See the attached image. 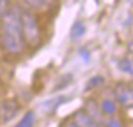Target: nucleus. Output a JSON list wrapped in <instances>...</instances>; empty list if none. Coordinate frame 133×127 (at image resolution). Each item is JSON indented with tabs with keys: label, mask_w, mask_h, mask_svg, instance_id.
Wrapping results in <instances>:
<instances>
[{
	"label": "nucleus",
	"mask_w": 133,
	"mask_h": 127,
	"mask_svg": "<svg viewBox=\"0 0 133 127\" xmlns=\"http://www.w3.org/2000/svg\"><path fill=\"white\" fill-rule=\"evenodd\" d=\"M22 10L12 7L2 17V43L3 47L12 54H20L24 52V39L22 33Z\"/></svg>",
	"instance_id": "1"
},
{
	"label": "nucleus",
	"mask_w": 133,
	"mask_h": 127,
	"mask_svg": "<svg viewBox=\"0 0 133 127\" xmlns=\"http://www.w3.org/2000/svg\"><path fill=\"white\" fill-rule=\"evenodd\" d=\"M20 20L24 43L29 44L30 47H36L42 40V30L36 15H33L30 10H22Z\"/></svg>",
	"instance_id": "2"
},
{
	"label": "nucleus",
	"mask_w": 133,
	"mask_h": 127,
	"mask_svg": "<svg viewBox=\"0 0 133 127\" xmlns=\"http://www.w3.org/2000/svg\"><path fill=\"white\" fill-rule=\"evenodd\" d=\"M116 98L123 106H133V87L127 84H119L116 87Z\"/></svg>",
	"instance_id": "3"
},
{
	"label": "nucleus",
	"mask_w": 133,
	"mask_h": 127,
	"mask_svg": "<svg viewBox=\"0 0 133 127\" xmlns=\"http://www.w3.org/2000/svg\"><path fill=\"white\" fill-rule=\"evenodd\" d=\"M19 110V104L16 100H4L0 104V117L3 121H9L16 116Z\"/></svg>",
	"instance_id": "4"
},
{
	"label": "nucleus",
	"mask_w": 133,
	"mask_h": 127,
	"mask_svg": "<svg viewBox=\"0 0 133 127\" xmlns=\"http://www.w3.org/2000/svg\"><path fill=\"white\" fill-rule=\"evenodd\" d=\"M73 121L76 123L77 127H100V124L92 117L87 111L79 110L73 114Z\"/></svg>",
	"instance_id": "5"
},
{
	"label": "nucleus",
	"mask_w": 133,
	"mask_h": 127,
	"mask_svg": "<svg viewBox=\"0 0 133 127\" xmlns=\"http://www.w3.org/2000/svg\"><path fill=\"white\" fill-rule=\"evenodd\" d=\"M84 33H86V26H84L83 22L79 20L70 29V37H72V40H79L80 37L84 36Z\"/></svg>",
	"instance_id": "6"
},
{
	"label": "nucleus",
	"mask_w": 133,
	"mask_h": 127,
	"mask_svg": "<svg viewBox=\"0 0 133 127\" xmlns=\"http://www.w3.org/2000/svg\"><path fill=\"white\" fill-rule=\"evenodd\" d=\"M116 110H117V107H116V103L113 100H109V98H106V100L102 101L100 104V111L103 113V114L106 116H113L116 113Z\"/></svg>",
	"instance_id": "7"
},
{
	"label": "nucleus",
	"mask_w": 133,
	"mask_h": 127,
	"mask_svg": "<svg viewBox=\"0 0 133 127\" xmlns=\"http://www.w3.org/2000/svg\"><path fill=\"white\" fill-rule=\"evenodd\" d=\"M35 121H36V116H35V111H27L26 114L22 117V120L16 124V127H33L35 126Z\"/></svg>",
	"instance_id": "8"
},
{
	"label": "nucleus",
	"mask_w": 133,
	"mask_h": 127,
	"mask_svg": "<svg viewBox=\"0 0 133 127\" xmlns=\"http://www.w3.org/2000/svg\"><path fill=\"white\" fill-rule=\"evenodd\" d=\"M24 2L32 9H44V7H49L55 0H24Z\"/></svg>",
	"instance_id": "9"
},
{
	"label": "nucleus",
	"mask_w": 133,
	"mask_h": 127,
	"mask_svg": "<svg viewBox=\"0 0 133 127\" xmlns=\"http://www.w3.org/2000/svg\"><path fill=\"white\" fill-rule=\"evenodd\" d=\"M119 69H120L123 73H126V74H133V64H132V61H130L129 59H123V60H120V63H119Z\"/></svg>",
	"instance_id": "10"
},
{
	"label": "nucleus",
	"mask_w": 133,
	"mask_h": 127,
	"mask_svg": "<svg viewBox=\"0 0 133 127\" xmlns=\"http://www.w3.org/2000/svg\"><path fill=\"white\" fill-rule=\"evenodd\" d=\"M103 83H104V79L102 77V76H95V77H92L89 81H87L86 90H90V89H93V87H99Z\"/></svg>",
	"instance_id": "11"
},
{
	"label": "nucleus",
	"mask_w": 133,
	"mask_h": 127,
	"mask_svg": "<svg viewBox=\"0 0 133 127\" xmlns=\"http://www.w3.org/2000/svg\"><path fill=\"white\" fill-rule=\"evenodd\" d=\"M10 9V2L9 0H0V19L3 17Z\"/></svg>",
	"instance_id": "12"
},
{
	"label": "nucleus",
	"mask_w": 133,
	"mask_h": 127,
	"mask_svg": "<svg viewBox=\"0 0 133 127\" xmlns=\"http://www.w3.org/2000/svg\"><path fill=\"white\" fill-rule=\"evenodd\" d=\"M106 127H124V126L116 118H110V120L106 121Z\"/></svg>",
	"instance_id": "13"
},
{
	"label": "nucleus",
	"mask_w": 133,
	"mask_h": 127,
	"mask_svg": "<svg viewBox=\"0 0 133 127\" xmlns=\"http://www.w3.org/2000/svg\"><path fill=\"white\" fill-rule=\"evenodd\" d=\"M80 54H82V59H84L86 61H89V60H90V57H89L90 54L86 52V50H80Z\"/></svg>",
	"instance_id": "14"
},
{
	"label": "nucleus",
	"mask_w": 133,
	"mask_h": 127,
	"mask_svg": "<svg viewBox=\"0 0 133 127\" xmlns=\"http://www.w3.org/2000/svg\"><path fill=\"white\" fill-rule=\"evenodd\" d=\"M64 127H77V126H76V123H75V121L72 120V121H70V123H67V124H66V126H64Z\"/></svg>",
	"instance_id": "15"
}]
</instances>
